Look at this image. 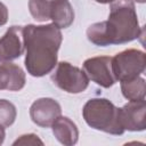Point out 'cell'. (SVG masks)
Returning <instances> with one entry per match:
<instances>
[{"mask_svg": "<svg viewBox=\"0 0 146 146\" xmlns=\"http://www.w3.org/2000/svg\"><path fill=\"white\" fill-rule=\"evenodd\" d=\"M51 80L59 89L68 94H80L84 91L89 84V78L84 71L67 62L57 64V67L51 75Z\"/></svg>", "mask_w": 146, "mask_h": 146, "instance_id": "6", "label": "cell"}, {"mask_svg": "<svg viewBox=\"0 0 146 146\" xmlns=\"http://www.w3.org/2000/svg\"><path fill=\"white\" fill-rule=\"evenodd\" d=\"M87 124L96 130L111 135H122L123 128L119 121V108L106 98H92L82 110Z\"/></svg>", "mask_w": 146, "mask_h": 146, "instance_id": "3", "label": "cell"}, {"mask_svg": "<svg viewBox=\"0 0 146 146\" xmlns=\"http://www.w3.org/2000/svg\"><path fill=\"white\" fill-rule=\"evenodd\" d=\"M24 50L23 26H10L0 38V63H8L19 58Z\"/></svg>", "mask_w": 146, "mask_h": 146, "instance_id": "9", "label": "cell"}, {"mask_svg": "<svg viewBox=\"0 0 146 146\" xmlns=\"http://www.w3.org/2000/svg\"><path fill=\"white\" fill-rule=\"evenodd\" d=\"M145 66L146 55L138 49H127L112 57V72L120 82L140 76Z\"/></svg>", "mask_w": 146, "mask_h": 146, "instance_id": "5", "label": "cell"}, {"mask_svg": "<svg viewBox=\"0 0 146 146\" xmlns=\"http://www.w3.org/2000/svg\"><path fill=\"white\" fill-rule=\"evenodd\" d=\"M135 1H137V2H139V3H144L146 0H135Z\"/></svg>", "mask_w": 146, "mask_h": 146, "instance_id": "19", "label": "cell"}, {"mask_svg": "<svg viewBox=\"0 0 146 146\" xmlns=\"http://www.w3.org/2000/svg\"><path fill=\"white\" fill-rule=\"evenodd\" d=\"M121 91L124 98L128 100H143L145 99L146 94L145 80L140 76H137L131 80L121 81Z\"/></svg>", "mask_w": 146, "mask_h": 146, "instance_id": "13", "label": "cell"}, {"mask_svg": "<svg viewBox=\"0 0 146 146\" xmlns=\"http://www.w3.org/2000/svg\"><path fill=\"white\" fill-rule=\"evenodd\" d=\"M83 71L87 76L103 88L112 87L116 80L112 72V57L98 56L84 60Z\"/></svg>", "mask_w": 146, "mask_h": 146, "instance_id": "7", "label": "cell"}, {"mask_svg": "<svg viewBox=\"0 0 146 146\" xmlns=\"http://www.w3.org/2000/svg\"><path fill=\"white\" fill-rule=\"evenodd\" d=\"M60 114V105L52 98L36 99L30 107V116L32 121L42 128L51 127Z\"/></svg>", "mask_w": 146, "mask_h": 146, "instance_id": "10", "label": "cell"}, {"mask_svg": "<svg viewBox=\"0 0 146 146\" xmlns=\"http://www.w3.org/2000/svg\"><path fill=\"white\" fill-rule=\"evenodd\" d=\"M5 136H6V133H5V128L0 125V145L3 143V140H5Z\"/></svg>", "mask_w": 146, "mask_h": 146, "instance_id": "17", "label": "cell"}, {"mask_svg": "<svg viewBox=\"0 0 146 146\" xmlns=\"http://www.w3.org/2000/svg\"><path fill=\"white\" fill-rule=\"evenodd\" d=\"M146 103L143 100H130L119 108V121L123 130L143 131L146 128Z\"/></svg>", "mask_w": 146, "mask_h": 146, "instance_id": "8", "label": "cell"}, {"mask_svg": "<svg viewBox=\"0 0 146 146\" xmlns=\"http://www.w3.org/2000/svg\"><path fill=\"white\" fill-rule=\"evenodd\" d=\"M25 86V73L15 64H0V90L18 91Z\"/></svg>", "mask_w": 146, "mask_h": 146, "instance_id": "11", "label": "cell"}, {"mask_svg": "<svg viewBox=\"0 0 146 146\" xmlns=\"http://www.w3.org/2000/svg\"><path fill=\"white\" fill-rule=\"evenodd\" d=\"M95 1H97V2H99V3H111V2H113L114 0H95Z\"/></svg>", "mask_w": 146, "mask_h": 146, "instance_id": "18", "label": "cell"}, {"mask_svg": "<svg viewBox=\"0 0 146 146\" xmlns=\"http://www.w3.org/2000/svg\"><path fill=\"white\" fill-rule=\"evenodd\" d=\"M35 144L42 145L43 143L38 138L36 135H33V133L23 135V136H21L19 139H17V140L14 143V145H35Z\"/></svg>", "mask_w": 146, "mask_h": 146, "instance_id": "15", "label": "cell"}, {"mask_svg": "<svg viewBox=\"0 0 146 146\" xmlns=\"http://www.w3.org/2000/svg\"><path fill=\"white\" fill-rule=\"evenodd\" d=\"M8 21V9L7 7L0 1V26L5 25Z\"/></svg>", "mask_w": 146, "mask_h": 146, "instance_id": "16", "label": "cell"}, {"mask_svg": "<svg viewBox=\"0 0 146 146\" xmlns=\"http://www.w3.org/2000/svg\"><path fill=\"white\" fill-rule=\"evenodd\" d=\"M140 34L133 0H114L111 2L108 19L91 24L87 30L88 40L99 47L127 43Z\"/></svg>", "mask_w": 146, "mask_h": 146, "instance_id": "2", "label": "cell"}, {"mask_svg": "<svg viewBox=\"0 0 146 146\" xmlns=\"http://www.w3.org/2000/svg\"><path fill=\"white\" fill-rule=\"evenodd\" d=\"M25 67L32 76H43L57 65V52L63 41L60 29L55 24L23 26Z\"/></svg>", "mask_w": 146, "mask_h": 146, "instance_id": "1", "label": "cell"}, {"mask_svg": "<svg viewBox=\"0 0 146 146\" xmlns=\"http://www.w3.org/2000/svg\"><path fill=\"white\" fill-rule=\"evenodd\" d=\"M29 9L35 21L51 19L59 29L68 27L74 21V10L67 0H30Z\"/></svg>", "mask_w": 146, "mask_h": 146, "instance_id": "4", "label": "cell"}, {"mask_svg": "<svg viewBox=\"0 0 146 146\" xmlns=\"http://www.w3.org/2000/svg\"><path fill=\"white\" fill-rule=\"evenodd\" d=\"M16 107L13 103L6 99H0V125L3 128L10 127L16 120Z\"/></svg>", "mask_w": 146, "mask_h": 146, "instance_id": "14", "label": "cell"}, {"mask_svg": "<svg viewBox=\"0 0 146 146\" xmlns=\"http://www.w3.org/2000/svg\"><path fill=\"white\" fill-rule=\"evenodd\" d=\"M52 133L56 137V139L65 145V146H72L78 143L79 139V130L76 124L66 116H59L51 125Z\"/></svg>", "mask_w": 146, "mask_h": 146, "instance_id": "12", "label": "cell"}]
</instances>
